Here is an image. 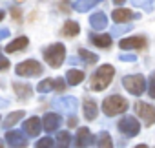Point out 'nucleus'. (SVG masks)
Returning a JSON list of instances; mask_svg holds the SVG:
<instances>
[{
  "mask_svg": "<svg viewBox=\"0 0 155 148\" xmlns=\"http://www.w3.org/2000/svg\"><path fill=\"white\" fill-rule=\"evenodd\" d=\"M6 141H8L9 148H26L28 146V137L22 132H17V130H8Z\"/></svg>",
  "mask_w": 155,
  "mask_h": 148,
  "instance_id": "1a4fd4ad",
  "label": "nucleus"
},
{
  "mask_svg": "<svg viewBox=\"0 0 155 148\" xmlns=\"http://www.w3.org/2000/svg\"><path fill=\"white\" fill-rule=\"evenodd\" d=\"M113 75H115V69L111 64H102L101 68H97V71L91 75V81H90V88L93 92H102L110 86V82L113 81Z\"/></svg>",
  "mask_w": 155,
  "mask_h": 148,
  "instance_id": "f257e3e1",
  "label": "nucleus"
},
{
  "mask_svg": "<svg viewBox=\"0 0 155 148\" xmlns=\"http://www.w3.org/2000/svg\"><path fill=\"white\" fill-rule=\"evenodd\" d=\"M0 148H4V144H2V141H0Z\"/></svg>",
  "mask_w": 155,
  "mask_h": 148,
  "instance_id": "a19ab883",
  "label": "nucleus"
},
{
  "mask_svg": "<svg viewBox=\"0 0 155 148\" xmlns=\"http://www.w3.org/2000/svg\"><path fill=\"white\" fill-rule=\"evenodd\" d=\"M79 55H81V57L84 59V62H88V64H95L97 59H99L95 53H91V51H88V49H82V48L79 49Z\"/></svg>",
  "mask_w": 155,
  "mask_h": 148,
  "instance_id": "cd10ccee",
  "label": "nucleus"
},
{
  "mask_svg": "<svg viewBox=\"0 0 155 148\" xmlns=\"http://www.w3.org/2000/svg\"><path fill=\"white\" fill-rule=\"evenodd\" d=\"M22 117H24V112H22V110H18V112H13V113H9V115L6 117V121H4V128H6V130H9V128H11L13 124H17V123H18V121L22 119Z\"/></svg>",
  "mask_w": 155,
  "mask_h": 148,
  "instance_id": "b1692460",
  "label": "nucleus"
},
{
  "mask_svg": "<svg viewBox=\"0 0 155 148\" xmlns=\"http://www.w3.org/2000/svg\"><path fill=\"white\" fill-rule=\"evenodd\" d=\"M119 46L122 49H140L146 46V39L144 37H130V39H122L119 42Z\"/></svg>",
  "mask_w": 155,
  "mask_h": 148,
  "instance_id": "ddd939ff",
  "label": "nucleus"
},
{
  "mask_svg": "<svg viewBox=\"0 0 155 148\" xmlns=\"http://www.w3.org/2000/svg\"><path fill=\"white\" fill-rule=\"evenodd\" d=\"M130 2H131L135 8H142V9H146V11H151L155 0H130Z\"/></svg>",
  "mask_w": 155,
  "mask_h": 148,
  "instance_id": "bb28decb",
  "label": "nucleus"
},
{
  "mask_svg": "<svg viewBox=\"0 0 155 148\" xmlns=\"http://www.w3.org/2000/svg\"><path fill=\"white\" fill-rule=\"evenodd\" d=\"M126 0H113V4H117V6H120V4H124Z\"/></svg>",
  "mask_w": 155,
  "mask_h": 148,
  "instance_id": "4c0bfd02",
  "label": "nucleus"
},
{
  "mask_svg": "<svg viewBox=\"0 0 155 148\" xmlns=\"http://www.w3.org/2000/svg\"><path fill=\"white\" fill-rule=\"evenodd\" d=\"M38 92L40 93H48V92H51V90H55V81L53 79H44V81H40L38 82Z\"/></svg>",
  "mask_w": 155,
  "mask_h": 148,
  "instance_id": "a878e982",
  "label": "nucleus"
},
{
  "mask_svg": "<svg viewBox=\"0 0 155 148\" xmlns=\"http://www.w3.org/2000/svg\"><path fill=\"white\" fill-rule=\"evenodd\" d=\"M15 71H17V75H20V77H37V75L42 73V64L33 60V59H29V60H24V62L17 64Z\"/></svg>",
  "mask_w": 155,
  "mask_h": 148,
  "instance_id": "39448f33",
  "label": "nucleus"
},
{
  "mask_svg": "<svg viewBox=\"0 0 155 148\" xmlns=\"http://www.w3.org/2000/svg\"><path fill=\"white\" fill-rule=\"evenodd\" d=\"M133 148H148L146 144H137V146H133Z\"/></svg>",
  "mask_w": 155,
  "mask_h": 148,
  "instance_id": "ea45409f",
  "label": "nucleus"
},
{
  "mask_svg": "<svg viewBox=\"0 0 155 148\" xmlns=\"http://www.w3.org/2000/svg\"><path fill=\"white\" fill-rule=\"evenodd\" d=\"M29 44V39L28 37H18L15 40H11L8 46H6V51L8 53H15V51H20V49H26Z\"/></svg>",
  "mask_w": 155,
  "mask_h": 148,
  "instance_id": "dca6fc26",
  "label": "nucleus"
},
{
  "mask_svg": "<svg viewBox=\"0 0 155 148\" xmlns=\"http://www.w3.org/2000/svg\"><path fill=\"white\" fill-rule=\"evenodd\" d=\"M128 101L120 95H110L104 99L102 103V112L108 115V117H113V115H119V113H124L128 110Z\"/></svg>",
  "mask_w": 155,
  "mask_h": 148,
  "instance_id": "f03ea898",
  "label": "nucleus"
},
{
  "mask_svg": "<svg viewBox=\"0 0 155 148\" xmlns=\"http://www.w3.org/2000/svg\"><path fill=\"white\" fill-rule=\"evenodd\" d=\"M66 81H68L69 86H77V84H81L84 81V73L81 69H69L66 73Z\"/></svg>",
  "mask_w": 155,
  "mask_h": 148,
  "instance_id": "6ab92c4d",
  "label": "nucleus"
},
{
  "mask_svg": "<svg viewBox=\"0 0 155 148\" xmlns=\"http://www.w3.org/2000/svg\"><path fill=\"white\" fill-rule=\"evenodd\" d=\"M44 59L51 68H60L66 59V48L64 44H51L44 49Z\"/></svg>",
  "mask_w": 155,
  "mask_h": 148,
  "instance_id": "7ed1b4c3",
  "label": "nucleus"
},
{
  "mask_svg": "<svg viewBox=\"0 0 155 148\" xmlns=\"http://www.w3.org/2000/svg\"><path fill=\"white\" fill-rule=\"evenodd\" d=\"M4 106H8V101L6 99H0V108H4Z\"/></svg>",
  "mask_w": 155,
  "mask_h": 148,
  "instance_id": "e433bc0d",
  "label": "nucleus"
},
{
  "mask_svg": "<svg viewBox=\"0 0 155 148\" xmlns=\"http://www.w3.org/2000/svg\"><path fill=\"white\" fill-rule=\"evenodd\" d=\"M66 88V82H64V79H55V90H64Z\"/></svg>",
  "mask_w": 155,
  "mask_h": 148,
  "instance_id": "473e14b6",
  "label": "nucleus"
},
{
  "mask_svg": "<svg viewBox=\"0 0 155 148\" xmlns=\"http://www.w3.org/2000/svg\"><path fill=\"white\" fill-rule=\"evenodd\" d=\"M111 18L117 22V24H124V22H130L131 18H140V15H137V13H133V11H130V9H122V8H119V9H115L113 13H111Z\"/></svg>",
  "mask_w": 155,
  "mask_h": 148,
  "instance_id": "9b49d317",
  "label": "nucleus"
},
{
  "mask_svg": "<svg viewBox=\"0 0 155 148\" xmlns=\"http://www.w3.org/2000/svg\"><path fill=\"white\" fill-rule=\"evenodd\" d=\"M13 88H15V93L18 95V99H29L33 95V90L29 84H22V82H13Z\"/></svg>",
  "mask_w": 155,
  "mask_h": 148,
  "instance_id": "aec40b11",
  "label": "nucleus"
},
{
  "mask_svg": "<svg viewBox=\"0 0 155 148\" xmlns=\"http://www.w3.org/2000/svg\"><path fill=\"white\" fill-rule=\"evenodd\" d=\"M40 128H42V123L38 121V117H29L28 121H24V132L31 137L38 135L40 133Z\"/></svg>",
  "mask_w": 155,
  "mask_h": 148,
  "instance_id": "4468645a",
  "label": "nucleus"
},
{
  "mask_svg": "<svg viewBox=\"0 0 155 148\" xmlns=\"http://www.w3.org/2000/svg\"><path fill=\"white\" fill-rule=\"evenodd\" d=\"M8 68H9V60L0 55V71H2V69H8Z\"/></svg>",
  "mask_w": 155,
  "mask_h": 148,
  "instance_id": "72a5a7b5",
  "label": "nucleus"
},
{
  "mask_svg": "<svg viewBox=\"0 0 155 148\" xmlns=\"http://www.w3.org/2000/svg\"><path fill=\"white\" fill-rule=\"evenodd\" d=\"M90 24H91L93 29H104V28L108 26V17H106L102 11L93 13V15L90 17Z\"/></svg>",
  "mask_w": 155,
  "mask_h": 148,
  "instance_id": "f3484780",
  "label": "nucleus"
},
{
  "mask_svg": "<svg viewBox=\"0 0 155 148\" xmlns=\"http://www.w3.org/2000/svg\"><path fill=\"white\" fill-rule=\"evenodd\" d=\"M130 29H131V26H128V24H126V26H120V24H119V26L113 28V35H122V33H126V31H130Z\"/></svg>",
  "mask_w": 155,
  "mask_h": 148,
  "instance_id": "7c9ffc66",
  "label": "nucleus"
},
{
  "mask_svg": "<svg viewBox=\"0 0 155 148\" xmlns=\"http://www.w3.org/2000/svg\"><path fill=\"white\" fill-rule=\"evenodd\" d=\"M101 2H102V0H77V2L73 4V8H75V11L84 13V11H90L91 8H95Z\"/></svg>",
  "mask_w": 155,
  "mask_h": 148,
  "instance_id": "a211bd4d",
  "label": "nucleus"
},
{
  "mask_svg": "<svg viewBox=\"0 0 155 148\" xmlns=\"http://www.w3.org/2000/svg\"><path fill=\"white\" fill-rule=\"evenodd\" d=\"M97 148H113V141L108 132H101L97 135Z\"/></svg>",
  "mask_w": 155,
  "mask_h": 148,
  "instance_id": "4be33fe9",
  "label": "nucleus"
},
{
  "mask_svg": "<svg viewBox=\"0 0 155 148\" xmlns=\"http://www.w3.org/2000/svg\"><path fill=\"white\" fill-rule=\"evenodd\" d=\"M148 93H150L151 99H155V69L151 71V75L148 79Z\"/></svg>",
  "mask_w": 155,
  "mask_h": 148,
  "instance_id": "c756f323",
  "label": "nucleus"
},
{
  "mask_svg": "<svg viewBox=\"0 0 155 148\" xmlns=\"http://www.w3.org/2000/svg\"><path fill=\"white\" fill-rule=\"evenodd\" d=\"M97 113H99V108H97L95 101L88 99V101L84 103V117H86L88 121H93V119L97 117Z\"/></svg>",
  "mask_w": 155,
  "mask_h": 148,
  "instance_id": "412c9836",
  "label": "nucleus"
},
{
  "mask_svg": "<svg viewBox=\"0 0 155 148\" xmlns=\"http://www.w3.org/2000/svg\"><path fill=\"white\" fill-rule=\"evenodd\" d=\"M119 130L126 135V137H135L139 132H140V123L135 119V117H122L119 121Z\"/></svg>",
  "mask_w": 155,
  "mask_h": 148,
  "instance_id": "0eeeda50",
  "label": "nucleus"
},
{
  "mask_svg": "<svg viewBox=\"0 0 155 148\" xmlns=\"http://www.w3.org/2000/svg\"><path fill=\"white\" fill-rule=\"evenodd\" d=\"M53 104H55V108L58 112H64V113H75L77 108H79V101L75 97H60Z\"/></svg>",
  "mask_w": 155,
  "mask_h": 148,
  "instance_id": "6e6552de",
  "label": "nucleus"
},
{
  "mask_svg": "<svg viewBox=\"0 0 155 148\" xmlns=\"http://www.w3.org/2000/svg\"><path fill=\"white\" fill-rule=\"evenodd\" d=\"M91 143H93L91 132H90L86 126L79 128V132H77V137H75V146H77V148H88Z\"/></svg>",
  "mask_w": 155,
  "mask_h": 148,
  "instance_id": "9d476101",
  "label": "nucleus"
},
{
  "mask_svg": "<svg viewBox=\"0 0 155 148\" xmlns=\"http://www.w3.org/2000/svg\"><path fill=\"white\" fill-rule=\"evenodd\" d=\"M75 124H77V117H71L69 119V126H75Z\"/></svg>",
  "mask_w": 155,
  "mask_h": 148,
  "instance_id": "c9c22d12",
  "label": "nucleus"
},
{
  "mask_svg": "<svg viewBox=\"0 0 155 148\" xmlns=\"http://www.w3.org/2000/svg\"><path fill=\"white\" fill-rule=\"evenodd\" d=\"M122 86L131 93V95H142L146 92V79L142 75H126L122 79Z\"/></svg>",
  "mask_w": 155,
  "mask_h": 148,
  "instance_id": "20e7f679",
  "label": "nucleus"
},
{
  "mask_svg": "<svg viewBox=\"0 0 155 148\" xmlns=\"http://www.w3.org/2000/svg\"><path fill=\"white\" fill-rule=\"evenodd\" d=\"M4 17H6V13H4V11H0V22L4 20Z\"/></svg>",
  "mask_w": 155,
  "mask_h": 148,
  "instance_id": "58836bf2",
  "label": "nucleus"
},
{
  "mask_svg": "<svg viewBox=\"0 0 155 148\" xmlns=\"http://www.w3.org/2000/svg\"><path fill=\"white\" fill-rule=\"evenodd\" d=\"M90 40H91L97 48L108 49V48L111 46V35H106V33H93V35H90Z\"/></svg>",
  "mask_w": 155,
  "mask_h": 148,
  "instance_id": "2eb2a0df",
  "label": "nucleus"
},
{
  "mask_svg": "<svg viewBox=\"0 0 155 148\" xmlns=\"http://www.w3.org/2000/svg\"><path fill=\"white\" fill-rule=\"evenodd\" d=\"M9 37V29H0V40H4Z\"/></svg>",
  "mask_w": 155,
  "mask_h": 148,
  "instance_id": "f704fd0d",
  "label": "nucleus"
},
{
  "mask_svg": "<svg viewBox=\"0 0 155 148\" xmlns=\"http://www.w3.org/2000/svg\"><path fill=\"white\" fill-rule=\"evenodd\" d=\"M69 143H71L69 132H58V135H57V148H69Z\"/></svg>",
  "mask_w": 155,
  "mask_h": 148,
  "instance_id": "393cba45",
  "label": "nucleus"
},
{
  "mask_svg": "<svg viewBox=\"0 0 155 148\" xmlns=\"http://www.w3.org/2000/svg\"><path fill=\"white\" fill-rule=\"evenodd\" d=\"M119 59L124 60V62H135L137 60V57L133 53H122V55H119Z\"/></svg>",
  "mask_w": 155,
  "mask_h": 148,
  "instance_id": "2f4dec72",
  "label": "nucleus"
},
{
  "mask_svg": "<svg viewBox=\"0 0 155 148\" xmlns=\"http://www.w3.org/2000/svg\"><path fill=\"white\" fill-rule=\"evenodd\" d=\"M60 115L58 113H53V112H49V113H46L44 115V119H42V126H44V130L46 132H55V130H58V126H60Z\"/></svg>",
  "mask_w": 155,
  "mask_h": 148,
  "instance_id": "f8f14e48",
  "label": "nucleus"
},
{
  "mask_svg": "<svg viewBox=\"0 0 155 148\" xmlns=\"http://www.w3.org/2000/svg\"><path fill=\"white\" fill-rule=\"evenodd\" d=\"M135 113H137V117H140L144 121L146 126H151L155 123V106L153 104H148V103L139 101L135 104Z\"/></svg>",
  "mask_w": 155,
  "mask_h": 148,
  "instance_id": "423d86ee",
  "label": "nucleus"
},
{
  "mask_svg": "<svg viewBox=\"0 0 155 148\" xmlns=\"http://www.w3.org/2000/svg\"><path fill=\"white\" fill-rule=\"evenodd\" d=\"M79 31H81V26L77 24L75 20H68L64 24V29H62V33L66 37H75V35H79Z\"/></svg>",
  "mask_w": 155,
  "mask_h": 148,
  "instance_id": "5701e85b",
  "label": "nucleus"
},
{
  "mask_svg": "<svg viewBox=\"0 0 155 148\" xmlns=\"http://www.w3.org/2000/svg\"><path fill=\"white\" fill-rule=\"evenodd\" d=\"M53 139L51 137H42V139H38L37 141V144H35V148H53Z\"/></svg>",
  "mask_w": 155,
  "mask_h": 148,
  "instance_id": "c85d7f7f",
  "label": "nucleus"
}]
</instances>
